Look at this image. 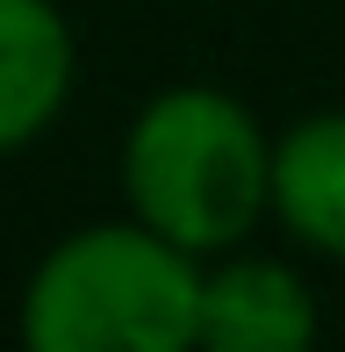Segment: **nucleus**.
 Wrapping results in <instances>:
<instances>
[{
    "label": "nucleus",
    "mask_w": 345,
    "mask_h": 352,
    "mask_svg": "<svg viewBox=\"0 0 345 352\" xmlns=\"http://www.w3.org/2000/svg\"><path fill=\"white\" fill-rule=\"evenodd\" d=\"M274 230L302 259L345 266V108H302L274 130Z\"/></svg>",
    "instance_id": "obj_5"
},
{
    "label": "nucleus",
    "mask_w": 345,
    "mask_h": 352,
    "mask_svg": "<svg viewBox=\"0 0 345 352\" xmlns=\"http://www.w3.org/2000/svg\"><path fill=\"white\" fill-rule=\"evenodd\" d=\"M115 180L130 216L194 259H216L274 223V130L245 94L216 79H172L130 108Z\"/></svg>",
    "instance_id": "obj_1"
},
{
    "label": "nucleus",
    "mask_w": 345,
    "mask_h": 352,
    "mask_svg": "<svg viewBox=\"0 0 345 352\" xmlns=\"http://www.w3.org/2000/svg\"><path fill=\"white\" fill-rule=\"evenodd\" d=\"M317 338H324V302L295 259L252 245L209 259L194 352H309Z\"/></svg>",
    "instance_id": "obj_3"
},
{
    "label": "nucleus",
    "mask_w": 345,
    "mask_h": 352,
    "mask_svg": "<svg viewBox=\"0 0 345 352\" xmlns=\"http://www.w3.org/2000/svg\"><path fill=\"white\" fill-rule=\"evenodd\" d=\"M201 274L187 245L144 216H93L36 252L14 295L22 352H194Z\"/></svg>",
    "instance_id": "obj_2"
},
{
    "label": "nucleus",
    "mask_w": 345,
    "mask_h": 352,
    "mask_svg": "<svg viewBox=\"0 0 345 352\" xmlns=\"http://www.w3.org/2000/svg\"><path fill=\"white\" fill-rule=\"evenodd\" d=\"M80 87V29L58 0H0V158L65 122Z\"/></svg>",
    "instance_id": "obj_4"
}]
</instances>
